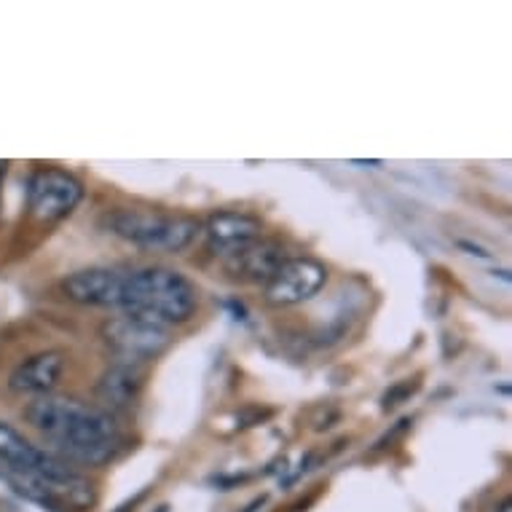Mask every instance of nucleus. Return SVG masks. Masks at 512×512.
<instances>
[{"instance_id":"f8f14e48","label":"nucleus","mask_w":512,"mask_h":512,"mask_svg":"<svg viewBox=\"0 0 512 512\" xmlns=\"http://www.w3.org/2000/svg\"><path fill=\"white\" fill-rule=\"evenodd\" d=\"M65 352L49 349V352H38L19 362L17 368L11 370L9 389L14 395H30L43 397L51 395V389L57 387L59 376L65 373Z\"/></svg>"},{"instance_id":"f03ea898","label":"nucleus","mask_w":512,"mask_h":512,"mask_svg":"<svg viewBox=\"0 0 512 512\" xmlns=\"http://www.w3.org/2000/svg\"><path fill=\"white\" fill-rule=\"evenodd\" d=\"M199 293L191 279L167 266L121 271L118 311L140 314L159 325H183L196 314Z\"/></svg>"},{"instance_id":"39448f33","label":"nucleus","mask_w":512,"mask_h":512,"mask_svg":"<svg viewBox=\"0 0 512 512\" xmlns=\"http://www.w3.org/2000/svg\"><path fill=\"white\" fill-rule=\"evenodd\" d=\"M27 210L41 223L65 220L84 199V183L65 169H35L27 180Z\"/></svg>"},{"instance_id":"ddd939ff","label":"nucleus","mask_w":512,"mask_h":512,"mask_svg":"<svg viewBox=\"0 0 512 512\" xmlns=\"http://www.w3.org/2000/svg\"><path fill=\"white\" fill-rule=\"evenodd\" d=\"M494 512H512V502H510V499H504V502L499 504V507H494Z\"/></svg>"},{"instance_id":"7ed1b4c3","label":"nucleus","mask_w":512,"mask_h":512,"mask_svg":"<svg viewBox=\"0 0 512 512\" xmlns=\"http://www.w3.org/2000/svg\"><path fill=\"white\" fill-rule=\"evenodd\" d=\"M102 226L124 242L156 252L185 250L202 231V223L191 215L143 210V207H121L108 212L102 218Z\"/></svg>"},{"instance_id":"423d86ee","label":"nucleus","mask_w":512,"mask_h":512,"mask_svg":"<svg viewBox=\"0 0 512 512\" xmlns=\"http://www.w3.org/2000/svg\"><path fill=\"white\" fill-rule=\"evenodd\" d=\"M328 285V266L317 258H285L263 285V301L274 309L301 306Z\"/></svg>"},{"instance_id":"f257e3e1","label":"nucleus","mask_w":512,"mask_h":512,"mask_svg":"<svg viewBox=\"0 0 512 512\" xmlns=\"http://www.w3.org/2000/svg\"><path fill=\"white\" fill-rule=\"evenodd\" d=\"M22 416L49 443L46 451L70 467H102L113 462L124 448V435L116 419L108 411L81 403L76 397H33Z\"/></svg>"},{"instance_id":"9b49d317","label":"nucleus","mask_w":512,"mask_h":512,"mask_svg":"<svg viewBox=\"0 0 512 512\" xmlns=\"http://www.w3.org/2000/svg\"><path fill=\"white\" fill-rule=\"evenodd\" d=\"M118 290H121V269L94 266V269H81L62 279V293H65V298L73 303H81V306L116 309Z\"/></svg>"},{"instance_id":"6e6552de","label":"nucleus","mask_w":512,"mask_h":512,"mask_svg":"<svg viewBox=\"0 0 512 512\" xmlns=\"http://www.w3.org/2000/svg\"><path fill=\"white\" fill-rule=\"evenodd\" d=\"M285 247L277 239H258V242L247 244L242 250L231 252L223 258V269L236 282H247V285H266L271 274L282 266L285 261Z\"/></svg>"},{"instance_id":"1a4fd4ad","label":"nucleus","mask_w":512,"mask_h":512,"mask_svg":"<svg viewBox=\"0 0 512 512\" xmlns=\"http://www.w3.org/2000/svg\"><path fill=\"white\" fill-rule=\"evenodd\" d=\"M204 236H207V247H210V252H215L220 261H223L231 252L242 250L247 244L261 239L263 220L250 215V212L239 210L215 212V215L204 223Z\"/></svg>"},{"instance_id":"9d476101","label":"nucleus","mask_w":512,"mask_h":512,"mask_svg":"<svg viewBox=\"0 0 512 512\" xmlns=\"http://www.w3.org/2000/svg\"><path fill=\"white\" fill-rule=\"evenodd\" d=\"M145 389V373L140 365L135 362H124L118 360L113 362L105 373L97 381L94 387V395L100 400L97 408L108 411L113 416V411H129L135 408L140 395Z\"/></svg>"},{"instance_id":"0eeeda50","label":"nucleus","mask_w":512,"mask_h":512,"mask_svg":"<svg viewBox=\"0 0 512 512\" xmlns=\"http://www.w3.org/2000/svg\"><path fill=\"white\" fill-rule=\"evenodd\" d=\"M0 459L14 464V467H22V470L38 472L49 480H65L76 475V470L68 462H62L59 456H54L46 448H38L17 427H11L9 421H0Z\"/></svg>"},{"instance_id":"4468645a","label":"nucleus","mask_w":512,"mask_h":512,"mask_svg":"<svg viewBox=\"0 0 512 512\" xmlns=\"http://www.w3.org/2000/svg\"><path fill=\"white\" fill-rule=\"evenodd\" d=\"M6 167H9V164H6V161H0V180H3V175H6Z\"/></svg>"},{"instance_id":"20e7f679","label":"nucleus","mask_w":512,"mask_h":512,"mask_svg":"<svg viewBox=\"0 0 512 512\" xmlns=\"http://www.w3.org/2000/svg\"><path fill=\"white\" fill-rule=\"evenodd\" d=\"M100 336L118 360L135 362V365L156 360L172 344V333L167 325H159L140 314H124V311L102 322Z\"/></svg>"}]
</instances>
